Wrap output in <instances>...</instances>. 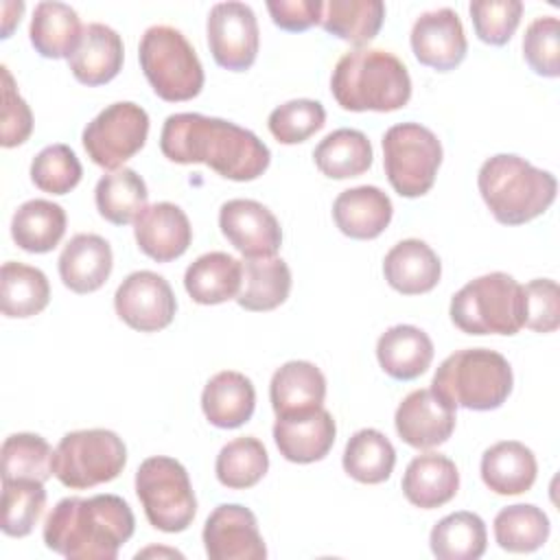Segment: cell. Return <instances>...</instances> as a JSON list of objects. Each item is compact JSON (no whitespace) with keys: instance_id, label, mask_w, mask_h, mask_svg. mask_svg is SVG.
Masks as SVG:
<instances>
[{"instance_id":"cell-33","label":"cell","mask_w":560,"mask_h":560,"mask_svg":"<svg viewBox=\"0 0 560 560\" xmlns=\"http://www.w3.org/2000/svg\"><path fill=\"white\" fill-rule=\"evenodd\" d=\"M50 302V284L42 269L9 260L0 269V304L4 317H33Z\"/></svg>"},{"instance_id":"cell-39","label":"cell","mask_w":560,"mask_h":560,"mask_svg":"<svg viewBox=\"0 0 560 560\" xmlns=\"http://www.w3.org/2000/svg\"><path fill=\"white\" fill-rule=\"evenodd\" d=\"M547 514L532 503H514L494 516V540L503 551L532 553L549 538Z\"/></svg>"},{"instance_id":"cell-10","label":"cell","mask_w":560,"mask_h":560,"mask_svg":"<svg viewBox=\"0 0 560 560\" xmlns=\"http://www.w3.org/2000/svg\"><path fill=\"white\" fill-rule=\"evenodd\" d=\"M442 164L438 136L420 122H400L383 136V166L389 186L400 197H422L431 190Z\"/></svg>"},{"instance_id":"cell-30","label":"cell","mask_w":560,"mask_h":560,"mask_svg":"<svg viewBox=\"0 0 560 560\" xmlns=\"http://www.w3.org/2000/svg\"><path fill=\"white\" fill-rule=\"evenodd\" d=\"M83 35L77 11L66 2H39L33 11L28 37L33 48L46 59H68Z\"/></svg>"},{"instance_id":"cell-24","label":"cell","mask_w":560,"mask_h":560,"mask_svg":"<svg viewBox=\"0 0 560 560\" xmlns=\"http://www.w3.org/2000/svg\"><path fill=\"white\" fill-rule=\"evenodd\" d=\"M383 273L394 291L420 295L435 289L442 276V262L424 241L405 238L385 254Z\"/></svg>"},{"instance_id":"cell-5","label":"cell","mask_w":560,"mask_h":560,"mask_svg":"<svg viewBox=\"0 0 560 560\" xmlns=\"http://www.w3.org/2000/svg\"><path fill=\"white\" fill-rule=\"evenodd\" d=\"M512 385V365L503 354L490 348H464L440 363L431 389L453 409L492 411L508 400Z\"/></svg>"},{"instance_id":"cell-32","label":"cell","mask_w":560,"mask_h":560,"mask_svg":"<svg viewBox=\"0 0 560 560\" xmlns=\"http://www.w3.org/2000/svg\"><path fill=\"white\" fill-rule=\"evenodd\" d=\"M66 234V210L48 199L24 201L11 219L15 245L31 254H46L59 245Z\"/></svg>"},{"instance_id":"cell-49","label":"cell","mask_w":560,"mask_h":560,"mask_svg":"<svg viewBox=\"0 0 560 560\" xmlns=\"http://www.w3.org/2000/svg\"><path fill=\"white\" fill-rule=\"evenodd\" d=\"M267 11L273 24L282 31L300 33L322 22V0H269Z\"/></svg>"},{"instance_id":"cell-42","label":"cell","mask_w":560,"mask_h":560,"mask_svg":"<svg viewBox=\"0 0 560 560\" xmlns=\"http://www.w3.org/2000/svg\"><path fill=\"white\" fill-rule=\"evenodd\" d=\"M46 508V490L33 479H2V532L24 538L37 525Z\"/></svg>"},{"instance_id":"cell-38","label":"cell","mask_w":560,"mask_h":560,"mask_svg":"<svg viewBox=\"0 0 560 560\" xmlns=\"http://www.w3.org/2000/svg\"><path fill=\"white\" fill-rule=\"evenodd\" d=\"M341 464L354 481L374 486L389 479L396 464V451L381 431L361 429L346 442Z\"/></svg>"},{"instance_id":"cell-8","label":"cell","mask_w":560,"mask_h":560,"mask_svg":"<svg viewBox=\"0 0 560 560\" xmlns=\"http://www.w3.org/2000/svg\"><path fill=\"white\" fill-rule=\"evenodd\" d=\"M136 494L147 521L166 534L184 532L197 514V499L186 468L166 455L147 457L138 466Z\"/></svg>"},{"instance_id":"cell-47","label":"cell","mask_w":560,"mask_h":560,"mask_svg":"<svg viewBox=\"0 0 560 560\" xmlns=\"http://www.w3.org/2000/svg\"><path fill=\"white\" fill-rule=\"evenodd\" d=\"M525 326L534 332H553L560 326V291L556 280L536 278L523 287Z\"/></svg>"},{"instance_id":"cell-12","label":"cell","mask_w":560,"mask_h":560,"mask_svg":"<svg viewBox=\"0 0 560 560\" xmlns=\"http://www.w3.org/2000/svg\"><path fill=\"white\" fill-rule=\"evenodd\" d=\"M206 33L212 59L221 68L243 72L256 61L260 31L249 4L236 0L214 4L208 13Z\"/></svg>"},{"instance_id":"cell-11","label":"cell","mask_w":560,"mask_h":560,"mask_svg":"<svg viewBox=\"0 0 560 560\" xmlns=\"http://www.w3.org/2000/svg\"><path fill=\"white\" fill-rule=\"evenodd\" d=\"M149 114L131 101H118L98 112L83 129L88 158L107 171L122 168L147 142Z\"/></svg>"},{"instance_id":"cell-21","label":"cell","mask_w":560,"mask_h":560,"mask_svg":"<svg viewBox=\"0 0 560 560\" xmlns=\"http://www.w3.org/2000/svg\"><path fill=\"white\" fill-rule=\"evenodd\" d=\"M394 214L392 199L378 186H354L341 190L332 203V219L341 234L370 241L383 234Z\"/></svg>"},{"instance_id":"cell-27","label":"cell","mask_w":560,"mask_h":560,"mask_svg":"<svg viewBox=\"0 0 560 560\" xmlns=\"http://www.w3.org/2000/svg\"><path fill=\"white\" fill-rule=\"evenodd\" d=\"M256 407V389L252 381L234 370L214 374L201 392V409L210 424L219 429L243 427Z\"/></svg>"},{"instance_id":"cell-34","label":"cell","mask_w":560,"mask_h":560,"mask_svg":"<svg viewBox=\"0 0 560 560\" xmlns=\"http://www.w3.org/2000/svg\"><path fill=\"white\" fill-rule=\"evenodd\" d=\"M372 144L359 129H335L313 151L315 166L330 179L363 175L372 166Z\"/></svg>"},{"instance_id":"cell-1","label":"cell","mask_w":560,"mask_h":560,"mask_svg":"<svg viewBox=\"0 0 560 560\" xmlns=\"http://www.w3.org/2000/svg\"><path fill=\"white\" fill-rule=\"evenodd\" d=\"M160 149L175 164H206L232 182H252L271 162L269 147L254 131L195 112L164 120Z\"/></svg>"},{"instance_id":"cell-22","label":"cell","mask_w":560,"mask_h":560,"mask_svg":"<svg viewBox=\"0 0 560 560\" xmlns=\"http://www.w3.org/2000/svg\"><path fill=\"white\" fill-rule=\"evenodd\" d=\"M326 378L311 361H287L269 383V400L276 418L311 413L324 405Z\"/></svg>"},{"instance_id":"cell-48","label":"cell","mask_w":560,"mask_h":560,"mask_svg":"<svg viewBox=\"0 0 560 560\" xmlns=\"http://www.w3.org/2000/svg\"><path fill=\"white\" fill-rule=\"evenodd\" d=\"M2 70V131H0V144L4 149L20 147L28 140L33 131V114L26 101L20 96L15 81L7 66Z\"/></svg>"},{"instance_id":"cell-28","label":"cell","mask_w":560,"mask_h":560,"mask_svg":"<svg viewBox=\"0 0 560 560\" xmlns=\"http://www.w3.org/2000/svg\"><path fill=\"white\" fill-rule=\"evenodd\" d=\"M538 464L529 446L516 440L492 444L481 455V479L501 497L523 494L536 481Z\"/></svg>"},{"instance_id":"cell-50","label":"cell","mask_w":560,"mask_h":560,"mask_svg":"<svg viewBox=\"0 0 560 560\" xmlns=\"http://www.w3.org/2000/svg\"><path fill=\"white\" fill-rule=\"evenodd\" d=\"M24 13V2H2V37L7 39L15 24H20V15Z\"/></svg>"},{"instance_id":"cell-43","label":"cell","mask_w":560,"mask_h":560,"mask_svg":"<svg viewBox=\"0 0 560 560\" xmlns=\"http://www.w3.org/2000/svg\"><path fill=\"white\" fill-rule=\"evenodd\" d=\"M83 168L77 153L68 144H50L31 162L33 184L50 195H66L81 182Z\"/></svg>"},{"instance_id":"cell-3","label":"cell","mask_w":560,"mask_h":560,"mask_svg":"<svg viewBox=\"0 0 560 560\" xmlns=\"http://www.w3.org/2000/svg\"><path fill=\"white\" fill-rule=\"evenodd\" d=\"M330 92L348 112H396L411 98V77L396 55L357 48L335 63Z\"/></svg>"},{"instance_id":"cell-40","label":"cell","mask_w":560,"mask_h":560,"mask_svg":"<svg viewBox=\"0 0 560 560\" xmlns=\"http://www.w3.org/2000/svg\"><path fill=\"white\" fill-rule=\"evenodd\" d=\"M269 470V455L262 442L254 435L234 438L228 442L214 462L217 479L232 490L256 486Z\"/></svg>"},{"instance_id":"cell-37","label":"cell","mask_w":560,"mask_h":560,"mask_svg":"<svg viewBox=\"0 0 560 560\" xmlns=\"http://www.w3.org/2000/svg\"><path fill=\"white\" fill-rule=\"evenodd\" d=\"M429 545L440 560H477L486 553V523L475 512H453L431 529Z\"/></svg>"},{"instance_id":"cell-2","label":"cell","mask_w":560,"mask_h":560,"mask_svg":"<svg viewBox=\"0 0 560 560\" xmlns=\"http://www.w3.org/2000/svg\"><path fill=\"white\" fill-rule=\"evenodd\" d=\"M136 518L118 494L66 497L44 523V542L70 560H116L120 547L133 536Z\"/></svg>"},{"instance_id":"cell-46","label":"cell","mask_w":560,"mask_h":560,"mask_svg":"<svg viewBox=\"0 0 560 560\" xmlns=\"http://www.w3.org/2000/svg\"><path fill=\"white\" fill-rule=\"evenodd\" d=\"M523 57L540 77L556 79L560 74V22L556 15L536 18L525 28Z\"/></svg>"},{"instance_id":"cell-7","label":"cell","mask_w":560,"mask_h":560,"mask_svg":"<svg viewBox=\"0 0 560 560\" xmlns=\"http://www.w3.org/2000/svg\"><path fill=\"white\" fill-rule=\"evenodd\" d=\"M138 59L149 85L162 101H190L203 88V66L186 35L175 26H149L140 39Z\"/></svg>"},{"instance_id":"cell-35","label":"cell","mask_w":560,"mask_h":560,"mask_svg":"<svg viewBox=\"0 0 560 560\" xmlns=\"http://www.w3.org/2000/svg\"><path fill=\"white\" fill-rule=\"evenodd\" d=\"M385 20L381 0H328L322 11V28L352 46L372 42Z\"/></svg>"},{"instance_id":"cell-15","label":"cell","mask_w":560,"mask_h":560,"mask_svg":"<svg viewBox=\"0 0 560 560\" xmlns=\"http://www.w3.org/2000/svg\"><path fill=\"white\" fill-rule=\"evenodd\" d=\"M219 228L228 243L245 258L276 256L282 230L273 212L254 199H230L219 210Z\"/></svg>"},{"instance_id":"cell-20","label":"cell","mask_w":560,"mask_h":560,"mask_svg":"<svg viewBox=\"0 0 560 560\" xmlns=\"http://www.w3.org/2000/svg\"><path fill=\"white\" fill-rule=\"evenodd\" d=\"M125 46L120 35L101 22L83 26V35L74 52L68 57L72 77L83 85L109 83L122 68Z\"/></svg>"},{"instance_id":"cell-4","label":"cell","mask_w":560,"mask_h":560,"mask_svg":"<svg viewBox=\"0 0 560 560\" xmlns=\"http://www.w3.org/2000/svg\"><path fill=\"white\" fill-rule=\"evenodd\" d=\"M481 199L503 225H523L540 217L556 199L558 182L514 153L488 158L477 175Z\"/></svg>"},{"instance_id":"cell-31","label":"cell","mask_w":560,"mask_h":560,"mask_svg":"<svg viewBox=\"0 0 560 560\" xmlns=\"http://www.w3.org/2000/svg\"><path fill=\"white\" fill-rule=\"evenodd\" d=\"M291 291V269L282 258H247L236 302L245 311H273Z\"/></svg>"},{"instance_id":"cell-36","label":"cell","mask_w":560,"mask_h":560,"mask_svg":"<svg viewBox=\"0 0 560 560\" xmlns=\"http://www.w3.org/2000/svg\"><path fill=\"white\" fill-rule=\"evenodd\" d=\"M147 184L133 168H116L103 175L94 188V201L98 214L114 223L127 225L138 219L147 208Z\"/></svg>"},{"instance_id":"cell-26","label":"cell","mask_w":560,"mask_h":560,"mask_svg":"<svg viewBox=\"0 0 560 560\" xmlns=\"http://www.w3.org/2000/svg\"><path fill=\"white\" fill-rule=\"evenodd\" d=\"M376 359L387 376L396 381H413L429 370L433 361V341L418 326L396 324L378 337Z\"/></svg>"},{"instance_id":"cell-25","label":"cell","mask_w":560,"mask_h":560,"mask_svg":"<svg viewBox=\"0 0 560 560\" xmlns=\"http://www.w3.org/2000/svg\"><path fill=\"white\" fill-rule=\"evenodd\" d=\"M459 490V470L455 462L440 453L416 455L402 475V494L420 510H433L448 503Z\"/></svg>"},{"instance_id":"cell-9","label":"cell","mask_w":560,"mask_h":560,"mask_svg":"<svg viewBox=\"0 0 560 560\" xmlns=\"http://www.w3.org/2000/svg\"><path fill=\"white\" fill-rule=\"evenodd\" d=\"M127 464L122 438L109 429L66 433L52 457V475L70 490H85L116 479Z\"/></svg>"},{"instance_id":"cell-29","label":"cell","mask_w":560,"mask_h":560,"mask_svg":"<svg viewBox=\"0 0 560 560\" xmlns=\"http://www.w3.org/2000/svg\"><path fill=\"white\" fill-rule=\"evenodd\" d=\"M243 282V262L225 252L201 254L188 265L184 287L188 295L203 306L236 300Z\"/></svg>"},{"instance_id":"cell-16","label":"cell","mask_w":560,"mask_h":560,"mask_svg":"<svg viewBox=\"0 0 560 560\" xmlns=\"http://www.w3.org/2000/svg\"><path fill=\"white\" fill-rule=\"evenodd\" d=\"M409 39L416 59L438 72L457 68L468 50L462 20L448 7L422 13L413 22Z\"/></svg>"},{"instance_id":"cell-6","label":"cell","mask_w":560,"mask_h":560,"mask_svg":"<svg viewBox=\"0 0 560 560\" xmlns=\"http://www.w3.org/2000/svg\"><path fill=\"white\" fill-rule=\"evenodd\" d=\"M451 322L466 335H516L525 326V293L510 273L466 282L451 300Z\"/></svg>"},{"instance_id":"cell-44","label":"cell","mask_w":560,"mask_h":560,"mask_svg":"<svg viewBox=\"0 0 560 560\" xmlns=\"http://www.w3.org/2000/svg\"><path fill=\"white\" fill-rule=\"evenodd\" d=\"M326 122V109L313 98H293L269 114V131L280 144H300L319 131Z\"/></svg>"},{"instance_id":"cell-41","label":"cell","mask_w":560,"mask_h":560,"mask_svg":"<svg viewBox=\"0 0 560 560\" xmlns=\"http://www.w3.org/2000/svg\"><path fill=\"white\" fill-rule=\"evenodd\" d=\"M55 451L37 433H13L2 442V479L46 481L52 475Z\"/></svg>"},{"instance_id":"cell-18","label":"cell","mask_w":560,"mask_h":560,"mask_svg":"<svg viewBox=\"0 0 560 560\" xmlns=\"http://www.w3.org/2000/svg\"><path fill=\"white\" fill-rule=\"evenodd\" d=\"M133 236L142 254L155 262H171L186 254L192 241V228L179 206L160 201L147 206L138 214L133 221Z\"/></svg>"},{"instance_id":"cell-19","label":"cell","mask_w":560,"mask_h":560,"mask_svg":"<svg viewBox=\"0 0 560 560\" xmlns=\"http://www.w3.org/2000/svg\"><path fill=\"white\" fill-rule=\"evenodd\" d=\"M335 418L324 407L311 413L276 418L273 424V442L280 455L293 464H313L324 459L335 444Z\"/></svg>"},{"instance_id":"cell-17","label":"cell","mask_w":560,"mask_h":560,"mask_svg":"<svg viewBox=\"0 0 560 560\" xmlns=\"http://www.w3.org/2000/svg\"><path fill=\"white\" fill-rule=\"evenodd\" d=\"M394 424L405 444L413 448H433L453 435L455 409L446 405L431 387L413 389L398 405Z\"/></svg>"},{"instance_id":"cell-14","label":"cell","mask_w":560,"mask_h":560,"mask_svg":"<svg viewBox=\"0 0 560 560\" xmlns=\"http://www.w3.org/2000/svg\"><path fill=\"white\" fill-rule=\"evenodd\" d=\"M203 547L210 560H262L267 547L254 512L241 503L217 505L203 525Z\"/></svg>"},{"instance_id":"cell-23","label":"cell","mask_w":560,"mask_h":560,"mask_svg":"<svg viewBox=\"0 0 560 560\" xmlns=\"http://www.w3.org/2000/svg\"><path fill=\"white\" fill-rule=\"evenodd\" d=\"M109 243L98 234H74L59 254L61 282L74 293L98 291L112 273Z\"/></svg>"},{"instance_id":"cell-45","label":"cell","mask_w":560,"mask_h":560,"mask_svg":"<svg viewBox=\"0 0 560 560\" xmlns=\"http://www.w3.org/2000/svg\"><path fill=\"white\" fill-rule=\"evenodd\" d=\"M477 37L490 46H503L521 24V0H475L468 7Z\"/></svg>"},{"instance_id":"cell-13","label":"cell","mask_w":560,"mask_h":560,"mask_svg":"<svg viewBox=\"0 0 560 560\" xmlns=\"http://www.w3.org/2000/svg\"><path fill=\"white\" fill-rule=\"evenodd\" d=\"M116 315L133 330L158 332L166 328L177 311V300L164 276L155 271L129 273L114 293Z\"/></svg>"}]
</instances>
